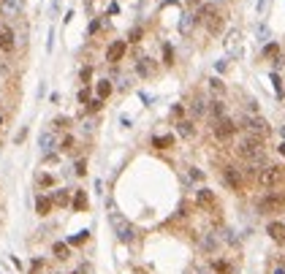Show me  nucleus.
Here are the masks:
<instances>
[{
    "instance_id": "obj_29",
    "label": "nucleus",
    "mask_w": 285,
    "mask_h": 274,
    "mask_svg": "<svg viewBox=\"0 0 285 274\" xmlns=\"http://www.w3.org/2000/svg\"><path fill=\"white\" fill-rule=\"evenodd\" d=\"M272 82H274V93H277L280 98H283L285 90H283V82H280V76H277V74H272Z\"/></svg>"
},
{
    "instance_id": "obj_7",
    "label": "nucleus",
    "mask_w": 285,
    "mask_h": 274,
    "mask_svg": "<svg viewBox=\"0 0 285 274\" xmlns=\"http://www.w3.org/2000/svg\"><path fill=\"white\" fill-rule=\"evenodd\" d=\"M198 19H201V22H207V27H209L212 33H215V30H220V25H223L220 22V14H217L212 6H204L201 14H198Z\"/></svg>"
},
{
    "instance_id": "obj_23",
    "label": "nucleus",
    "mask_w": 285,
    "mask_h": 274,
    "mask_svg": "<svg viewBox=\"0 0 285 274\" xmlns=\"http://www.w3.org/2000/svg\"><path fill=\"white\" fill-rule=\"evenodd\" d=\"M217 245H220V236H217V233H209V236L204 239V247H207V250H217Z\"/></svg>"
},
{
    "instance_id": "obj_3",
    "label": "nucleus",
    "mask_w": 285,
    "mask_h": 274,
    "mask_svg": "<svg viewBox=\"0 0 285 274\" xmlns=\"http://www.w3.org/2000/svg\"><path fill=\"white\" fill-rule=\"evenodd\" d=\"M258 182H261V187H266V190H272V187H280V182H283V169L263 166V171L258 174Z\"/></svg>"
},
{
    "instance_id": "obj_34",
    "label": "nucleus",
    "mask_w": 285,
    "mask_h": 274,
    "mask_svg": "<svg viewBox=\"0 0 285 274\" xmlns=\"http://www.w3.org/2000/svg\"><path fill=\"white\" fill-rule=\"evenodd\" d=\"M71 147H74V139H71V136H68V139L60 141V149H71Z\"/></svg>"
},
{
    "instance_id": "obj_17",
    "label": "nucleus",
    "mask_w": 285,
    "mask_h": 274,
    "mask_svg": "<svg viewBox=\"0 0 285 274\" xmlns=\"http://www.w3.org/2000/svg\"><path fill=\"white\" fill-rule=\"evenodd\" d=\"M84 206H87V196H84V190H76V196H74V209L81 212Z\"/></svg>"
},
{
    "instance_id": "obj_37",
    "label": "nucleus",
    "mask_w": 285,
    "mask_h": 274,
    "mask_svg": "<svg viewBox=\"0 0 285 274\" xmlns=\"http://www.w3.org/2000/svg\"><path fill=\"white\" fill-rule=\"evenodd\" d=\"M139 38H141V30H139V27L130 30V41H139Z\"/></svg>"
},
{
    "instance_id": "obj_27",
    "label": "nucleus",
    "mask_w": 285,
    "mask_h": 274,
    "mask_svg": "<svg viewBox=\"0 0 285 274\" xmlns=\"http://www.w3.org/2000/svg\"><path fill=\"white\" fill-rule=\"evenodd\" d=\"M163 63H166V65H171V63H174V52H171V47H169V44L163 47Z\"/></svg>"
},
{
    "instance_id": "obj_19",
    "label": "nucleus",
    "mask_w": 285,
    "mask_h": 274,
    "mask_svg": "<svg viewBox=\"0 0 285 274\" xmlns=\"http://www.w3.org/2000/svg\"><path fill=\"white\" fill-rule=\"evenodd\" d=\"M52 252H54V258H60V261H63V258H68V245H65V242H54Z\"/></svg>"
},
{
    "instance_id": "obj_39",
    "label": "nucleus",
    "mask_w": 285,
    "mask_h": 274,
    "mask_svg": "<svg viewBox=\"0 0 285 274\" xmlns=\"http://www.w3.org/2000/svg\"><path fill=\"white\" fill-rule=\"evenodd\" d=\"M87 98H90V93H87V90H81V93H79V100H81V103H87Z\"/></svg>"
},
{
    "instance_id": "obj_10",
    "label": "nucleus",
    "mask_w": 285,
    "mask_h": 274,
    "mask_svg": "<svg viewBox=\"0 0 285 274\" xmlns=\"http://www.w3.org/2000/svg\"><path fill=\"white\" fill-rule=\"evenodd\" d=\"M0 11L6 14V17H19L22 14V0H3L0 3Z\"/></svg>"
},
{
    "instance_id": "obj_31",
    "label": "nucleus",
    "mask_w": 285,
    "mask_h": 274,
    "mask_svg": "<svg viewBox=\"0 0 285 274\" xmlns=\"http://www.w3.org/2000/svg\"><path fill=\"white\" fill-rule=\"evenodd\" d=\"M87 236H90V231H81V233H76V236L68 242V245H81V242L87 239Z\"/></svg>"
},
{
    "instance_id": "obj_26",
    "label": "nucleus",
    "mask_w": 285,
    "mask_h": 274,
    "mask_svg": "<svg viewBox=\"0 0 285 274\" xmlns=\"http://www.w3.org/2000/svg\"><path fill=\"white\" fill-rule=\"evenodd\" d=\"M215 272H217V274H231V272H233V269H231V266H228V263H226V261H215Z\"/></svg>"
},
{
    "instance_id": "obj_35",
    "label": "nucleus",
    "mask_w": 285,
    "mask_h": 274,
    "mask_svg": "<svg viewBox=\"0 0 285 274\" xmlns=\"http://www.w3.org/2000/svg\"><path fill=\"white\" fill-rule=\"evenodd\" d=\"M90 76H93V71H90V68H81V82H90Z\"/></svg>"
},
{
    "instance_id": "obj_13",
    "label": "nucleus",
    "mask_w": 285,
    "mask_h": 274,
    "mask_svg": "<svg viewBox=\"0 0 285 274\" xmlns=\"http://www.w3.org/2000/svg\"><path fill=\"white\" fill-rule=\"evenodd\" d=\"M35 212H38L41 217L49 215V212H52V199H47V196H38V199H35Z\"/></svg>"
},
{
    "instance_id": "obj_6",
    "label": "nucleus",
    "mask_w": 285,
    "mask_h": 274,
    "mask_svg": "<svg viewBox=\"0 0 285 274\" xmlns=\"http://www.w3.org/2000/svg\"><path fill=\"white\" fill-rule=\"evenodd\" d=\"M244 128H247L250 136H266L269 133V123L263 117H247V120H244Z\"/></svg>"
},
{
    "instance_id": "obj_2",
    "label": "nucleus",
    "mask_w": 285,
    "mask_h": 274,
    "mask_svg": "<svg viewBox=\"0 0 285 274\" xmlns=\"http://www.w3.org/2000/svg\"><path fill=\"white\" fill-rule=\"evenodd\" d=\"M109 223H111V228H114V233H117V239H120V242H125V245H128V242H133V239H136L133 225H130V223L125 220L122 215L111 212V215H109Z\"/></svg>"
},
{
    "instance_id": "obj_9",
    "label": "nucleus",
    "mask_w": 285,
    "mask_h": 274,
    "mask_svg": "<svg viewBox=\"0 0 285 274\" xmlns=\"http://www.w3.org/2000/svg\"><path fill=\"white\" fill-rule=\"evenodd\" d=\"M125 49H128V44H125V41H114V44L109 47V52H106V60H109V63H117V60H122Z\"/></svg>"
},
{
    "instance_id": "obj_40",
    "label": "nucleus",
    "mask_w": 285,
    "mask_h": 274,
    "mask_svg": "<svg viewBox=\"0 0 285 274\" xmlns=\"http://www.w3.org/2000/svg\"><path fill=\"white\" fill-rule=\"evenodd\" d=\"M280 155H283V158H285V144H280Z\"/></svg>"
},
{
    "instance_id": "obj_42",
    "label": "nucleus",
    "mask_w": 285,
    "mask_h": 274,
    "mask_svg": "<svg viewBox=\"0 0 285 274\" xmlns=\"http://www.w3.org/2000/svg\"><path fill=\"white\" fill-rule=\"evenodd\" d=\"M198 274H207V272H198Z\"/></svg>"
},
{
    "instance_id": "obj_25",
    "label": "nucleus",
    "mask_w": 285,
    "mask_h": 274,
    "mask_svg": "<svg viewBox=\"0 0 285 274\" xmlns=\"http://www.w3.org/2000/svg\"><path fill=\"white\" fill-rule=\"evenodd\" d=\"M209 87H212V93H217V95L226 93V84H223L220 79H209Z\"/></svg>"
},
{
    "instance_id": "obj_32",
    "label": "nucleus",
    "mask_w": 285,
    "mask_h": 274,
    "mask_svg": "<svg viewBox=\"0 0 285 274\" xmlns=\"http://www.w3.org/2000/svg\"><path fill=\"white\" fill-rule=\"evenodd\" d=\"M277 52H280V47H277V44H269V47L263 49V57H274Z\"/></svg>"
},
{
    "instance_id": "obj_18",
    "label": "nucleus",
    "mask_w": 285,
    "mask_h": 274,
    "mask_svg": "<svg viewBox=\"0 0 285 274\" xmlns=\"http://www.w3.org/2000/svg\"><path fill=\"white\" fill-rule=\"evenodd\" d=\"M177 130H180V136H185V139H190L193 136V123H187V120H182V123H177Z\"/></svg>"
},
{
    "instance_id": "obj_41",
    "label": "nucleus",
    "mask_w": 285,
    "mask_h": 274,
    "mask_svg": "<svg viewBox=\"0 0 285 274\" xmlns=\"http://www.w3.org/2000/svg\"><path fill=\"white\" fill-rule=\"evenodd\" d=\"M280 136H283V139H285V125H283V128H280Z\"/></svg>"
},
{
    "instance_id": "obj_11",
    "label": "nucleus",
    "mask_w": 285,
    "mask_h": 274,
    "mask_svg": "<svg viewBox=\"0 0 285 274\" xmlns=\"http://www.w3.org/2000/svg\"><path fill=\"white\" fill-rule=\"evenodd\" d=\"M196 201H198V206H204V209H215V193L212 190H198Z\"/></svg>"
},
{
    "instance_id": "obj_8",
    "label": "nucleus",
    "mask_w": 285,
    "mask_h": 274,
    "mask_svg": "<svg viewBox=\"0 0 285 274\" xmlns=\"http://www.w3.org/2000/svg\"><path fill=\"white\" fill-rule=\"evenodd\" d=\"M0 49L3 52H11L14 49V30L8 25H0Z\"/></svg>"
},
{
    "instance_id": "obj_15",
    "label": "nucleus",
    "mask_w": 285,
    "mask_h": 274,
    "mask_svg": "<svg viewBox=\"0 0 285 274\" xmlns=\"http://www.w3.org/2000/svg\"><path fill=\"white\" fill-rule=\"evenodd\" d=\"M196 22H198L196 14H185V17L180 19V33H182V35H187V33L193 30V25H196Z\"/></svg>"
},
{
    "instance_id": "obj_28",
    "label": "nucleus",
    "mask_w": 285,
    "mask_h": 274,
    "mask_svg": "<svg viewBox=\"0 0 285 274\" xmlns=\"http://www.w3.org/2000/svg\"><path fill=\"white\" fill-rule=\"evenodd\" d=\"M209 111H212L215 117H223V103H220V100H212V103H209Z\"/></svg>"
},
{
    "instance_id": "obj_22",
    "label": "nucleus",
    "mask_w": 285,
    "mask_h": 274,
    "mask_svg": "<svg viewBox=\"0 0 285 274\" xmlns=\"http://www.w3.org/2000/svg\"><path fill=\"white\" fill-rule=\"evenodd\" d=\"M136 71H139L141 76H150V74H152V63H150L147 57H141V60H139V65H136Z\"/></svg>"
},
{
    "instance_id": "obj_24",
    "label": "nucleus",
    "mask_w": 285,
    "mask_h": 274,
    "mask_svg": "<svg viewBox=\"0 0 285 274\" xmlns=\"http://www.w3.org/2000/svg\"><path fill=\"white\" fill-rule=\"evenodd\" d=\"M52 204L65 206V204H68V193H65V190H57V193H54V199H52Z\"/></svg>"
},
{
    "instance_id": "obj_4",
    "label": "nucleus",
    "mask_w": 285,
    "mask_h": 274,
    "mask_svg": "<svg viewBox=\"0 0 285 274\" xmlns=\"http://www.w3.org/2000/svg\"><path fill=\"white\" fill-rule=\"evenodd\" d=\"M283 206H285V199H283V196H277V193H269V196H263V199L258 201V212H261V215L280 212Z\"/></svg>"
},
{
    "instance_id": "obj_21",
    "label": "nucleus",
    "mask_w": 285,
    "mask_h": 274,
    "mask_svg": "<svg viewBox=\"0 0 285 274\" xmlns=\"http://www.w3.org/2000/svg\"><path fill=\"white\" fill-rule=\"evenodd\" d=\"M109 95H111V82H109V79L98 82V98L104 100V98H109Z\"/></svg>"
},
{
    "instance_id": "obj_38",
    "label": "nucleus",
    "mask_w": 285,
    "mask_h": 274,
    "mask_svg": "<svg viewBox=\"0 0 285 274\" xmlns=\"http://www.w3.org/2000/svg\"><path fill=\"white\" fill-rule=\"evenodd\" d=\"M185 3H187V6H190V8H198V6H201V3H204V0H185Z\"/></svg>"
},
{
    "instance_id": "obj_1",
    "label": "nucleus",
    "mask_w": 285,
    "mask_h": 274,
    "mask_svg": "<svg viewBox=\"0 0 285 274\" xmlns=\"http://www.w3.org/2000/svg\"><path fill=\"white\" fill-rule=\"evenodd\" d=\"M239 155H242L247 163H261L263 160V144H261V139L258 136H247V139H242L239 141Z\"/></svg>"
},
{
    "instance_id": "obj_12",
    "label": "nucleus",
    "mask_w": 285,
    "mask_h": 274,
    "mask_svg": "<svg viewBox=\"0 0 285 274\" xmlns=\"http://www.w3.org/2000/svg\"><path fill=\"white\" fill-rule=\"evenodd\" d=\"M266 233L272 236L274 242H280V245L285 242V225H283V223H269V225H266Z\"/></svg>"
},
{
    "instance_id": "obj_36",
    "label": "nucleus",
    "mask_w": 285,
    "mask_h": 274,
    "mask_svg": "<svg viewBox=\"0 0 285 274\" xmlns=\"http://www.w3.org/2000/svg\"><path fill=\"white\" fill-rule=\"evenodd\" d=\"M84 171H87V163H84V160H79V163H76V174H84Z\"/></svg>"
},
{
    "instance_id": "obj_20",
    "label": "nucleus",
    "mask_w": 285,
    "mask_h": 274,
    "mask_svg": "<svg viewBox=\"0 0 285 274\" xmlns=\"http://www.w3.org/2000/svg\"><path fill=\"white\" fill-rule=\"evenodd\" d=\"M152 144H155L157 149H166V147L174 144V139H171V136H155V139H152Z\"/></svg>"
},
{
    "instance_id": "obj_30",
    "label": "nucleus",
    "mask_w": 285,
    "mask_h": 274,
    "mask_svg": "<svg viewBox=\"0 0 285 274\" xmlns=\"http://www.w3.org/2000/svg\"><path fill=\"white\" fill-rule=\"evenodd\" d=\"M204 109H207V106H204V100H193V106H190V111H193V114H204Z\"/></svg>"
},
{
    "instance_id": "obj_14",
    "label": "nucleus",
    "mask_w": 285,
    "mask_h": 274,
    "mask_svg": "<svg viewBox=\"0 0 285 274\" xmlns=\"http://www.w3.org/2000/svg\"><path fill=\"white\" fill-rule=\"evenodd\" d=\"M52 149H54V133L52 130H44V133H41V152L47 155V152H52Z\"/></svg>"
},
{
    "instance_id": "obj_5",
    "label": "nucleus",
    "mask_w": 285,
    "mask_h": 274,
    "mask_svg": "<svg viewBox=\"0 0 285 274\" xmlns=\"http://www.w3.org/2000/svg\"><path fill=\"white\" fill-rule=\"evenodd\" d=\"M212 130H215V136L220 141H228L233 133H236V123H233V120H228V117H217L215 125H212Z\"/></svg>"
},
{
    "instance_id": "obj_16",
    "label": "nucleus",
    "mask_w": 285,
    "mask_h": 274,
    "mask_svg": "<svg viewBox=\"0 0 285 274\" xmlns=\"http://www.w3.org/2000/svg\"><path fill=\"white\" fill-rule=\"evenodd\" d=\"M226 182L236 190V187H242V176L236 174V169H226Z\"/></svg>"
},
{
    "instance_id": "obj_33",
    "label": "nucleus",
    "mask_w": 285,
    "mask_h": 274,
    "mask_svg": "<svg viewBox=\"0 0 285 274\" xmlns=\"http://www.w3.org/2000/svg\"><path fill=\"white\" fill-rule=\"evenodd\" d=\"M101 103H104V100L95 98V100H90V103H87V109H90V111H98V109H101Z\"/></svg>"
}]
</instances>
